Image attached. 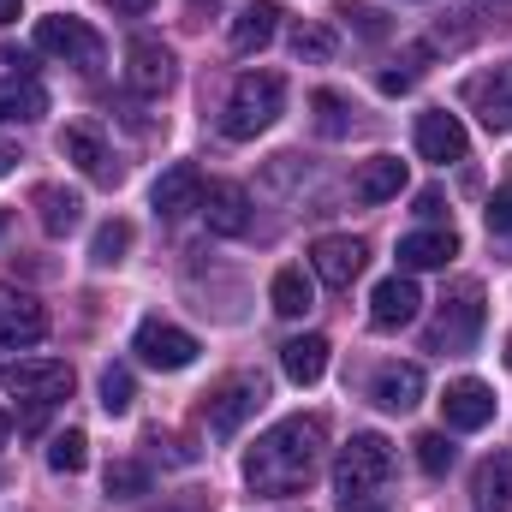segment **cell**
<instances>
[{
	"mask_svg": "<svg viewBox=\"0 0 512 512\" xmlns=\"http://www.w3.org/2000/svg\"><path fill=\"white\" fill-rule=\"evenodd\" d=\"M393 495V441L364 429L340 447V465H334V501L340 512H382Z\"/></svg>",
	"mask_w": 512,
	"mask_h": 512,
	"instance_id": "cell-2",
	"label": "cell"
},
{
	"mask_svg": "<svg viewBox=\"0 0 512 512\" xmlns=\"http://www.w3.org/2000/svg\"><path fill=\"white\" fill-rule=\"evenodd\" d=\"M507 364H512V340H507Z\"/></svg>",
	"mask_w": 512,
	"mask_h": 512,
	"instance_id": "cell-44",
	"label": "cell"
},
{
	"mask_svg": "<svg viewBox=\"0 0 512 512\" xmlns=\"http://www.w3.org/2000/svg\"><path fill=\"white\" fill-rule=\"evenodd\" d=\"M310 108H316V131H322V137H346V131H352V108H346L334 90H316Z\"/></svg>",
	"mask_w": 512,
	"mask_h": 512,
	"instance_id": "cell-32",
	"label": "cell"
},
{
	"mask_svg": "<svg viewBox=\"0 0 512 512\" xmlns=\"http://www.w3.org/2000/svg\"><path fill=\"white\" fill-rule=\"evenodd\" d=\"M280 108H286V78H280V72H245V78L233 84L227 108H221V131H227L233 143H251L256 131H268L280 120Z\"/></svg>",
	"mask_w": 512,
	"mask_h": 512,
	"instance_id": "cell-4",
	"label": "cell"
},
{
	"mask_svg": "<svg viewBox=\"0 0 512 512\" xmlns=\"http://www.w3.org/2000/svg\"><path fill=\"white\" fill-rule=\"evenodd\" d=\"M12 18H24V0H0V24H12Z\"/></svg>",
	"mask_w": 512,
	"mask_h": 512,
	"instance_id": "cell-40",
	"label": "cell"
},
{
	"mask_svg": "<svg viewBox=\"0 0 512 512\" xmlns=\"http://www.w3.org/2000/svg\"><path fill=\"white\" fill-rule=\"evenodd\" d=\"M417 465H423L429 477H447V471H453V441H447V435H417Z\"/></svg>",
	"mask_w": 512,
	"mask_h": 512,
	"instance_id": "cell-34",
	"label": "cell"
},
{
	"mask_svg": "<svg viewBox=\"0 0 512 512\" xmlns=\"http://www.w3.org/2000/svg\"><path fill=\"white\" fill-rule=\"evenodd\" d=\"M280 370H286L298 387H316L322 382V370H328V340H322V334L286 340V346H280Z\"/></svg>",
	"mask_w": 512,
	"mask_h": 512,
	"instance_id": "cell-26",
	"label": "cell"
},
{
	"mask_svg": "<svg viewBox=\"0 0 512 512\" xmlns=\"http://www.w3.org/2000/svg\"><path fill=\"white\" fill-rule=\"evenodd\" d=\"M370 399H376L382 411H411V405L423 399V370H417V364H382L376 382H370Z\"/></svg>",
	"mask_w": 512,
	"mask_h": 512,
	"instance_id": "cell-23",
	"label": "cell"
},
{
	"mask_svg": "<svg viewBox=\"0 0 512 512\" xmlns=\"http://www.w3.org/2000/svg\"><path fill=\"white\" fill-rule=\"evenodd\" d=\"M108 6H114V12H131V18H137V12H149L155 0H108Z\"/></svg>",
	"mask_w": 512,
	"mask_h": 512,
	"instance_id": "cell-39",
	"label": "cell"
},
{
	"mask_svg": "<svg viewBox=\"0 0 512 512\" xmlns=\"http://www.w3.org/2000/svg\"><path fill=\"white\" fill-rule=\"evenodd\" d=\"M268 298H274V310H280V316H304V310L316 304V286L304 280V268H280V274H274V286H268Z\"/></svg>",
	"mask_w": 512,
	"mask_h": 512,
	"instance_id": "cell-27",
	"label": "cell"
},
{
	"mask_svg": "<svg viewBox=\"0 0 512 512\" xmlns=\"http://www.w3.org/2000/svg\"><path fill=\"white\" fill-rule=\"evenodd\" d=\"M483 286L477 280H459L447 298H441V310H435V322H429V352H471L477 346V334H483Z\"/></svg>",
	"mask_w": 512,
	"mask_h": 512,
	"instance_id": "cell-5",
	"label": "cell"
},
{
	"mask_svg": "<svg viewBox=\"0 0 512 512\" xmlns=\"http://www.w3.org/2000/svg\"><path fill=\"white\" fill-rule=\"evenodd\" d=\"M60 155H66L78 173H90L96 185H114V179H120V167H114L108 143L96 137V126H66L60 131Z\"/></svg>",
	"mask_w": 512,
	"mask_h": 512,
	"instance_id": "cell-16",
	"label": "cell"
},
{
	"mask_svg": "<svg viewBox=\"0 0 512 512\" xmlns=\"http://www.w3.org/2000/svg\"><path fill=\"white\" fill-rule=\"evenodd\" d=\"M274 30H280V6H274V0H251V6L233 12L227 42H233V54H256V48L274 42Z\"/></svg>",
	"mask_w": 512,
	"mask_h": 512,
	"instance_id": "cell-20",
	"label": "cell"
},
{
	"mask_svg": "<svg viewBox=\"0 0 512 512\" xmlns=\"http://www.w3.org/2000/svg\"><path fill=\"white\" fill-rule=\"evenodd\" d=\"M36 221H42L48 239H66V233L84 221V197L66 191V185H42V191H36Z\"/></svg>",
	"mask_w": 512,
	"mask_h": 512,
	"instance_id": "cell-24",
	"label": "cell"
},
{
	"mask_svg": "<svg viewBox=\"0 0 512 512\" xmlns=\"http://www.w3.org/2000/svg\"><path fill=\"white\" fill-rule=\"evenodd\" d=\"M161 512H185V507H161Z\"/></svg>",
	"mask_w": 512,
	"mask_h": 512,
	"instance_id": "cell-45",
	"label": "cell"
},
{
	"mask_svg": "<svg viewBox=\"0 0 512 512\" xmlns=\"http://www.w3.org/2000/svg\"><path fill=\"white\" fill-rule=\"evenodd\" d=\"M48 114V90L36 78H0V126H30Z\"/></svg>",
	"mask_w": 512,
	"mask_h": 512,
	"instance_id": "cell-25",
	"label": "cell"
},
{
	"mask_svg": "<svg viewBox=\"0 0 512 512\" xmlns=\"http://www.w3.org/2000/svg\"><path fill=\"white\" fill-rule=\"evenodd\" d=\"M292 54H298V60H316V66L334 60V30H328V24H298V30H292Z\"/></svg>",
	"mask_w": 512,
	"mask_h": 512,
	"instance_id": "cell-31",
	"label": "cell"
},
{
	"mask_svg": "<svg viewBox=\"0 0 512 512\" xmlns=\"http://www.w3.org/2000/svg\"><path fill=\"white\" fill-rule=\"evenodd\" d=\"M131 352H137L149 370H191V364H197V340H191L185 328L161 322V316L137 322V340H131Z\"/></svg>",
	"mask_w": 512,
	"mask_h": 512,
	"instance_id": "cell-8",
	"label": "cell"
},
{
	"mask_svg": "<svg viewBox=\"0 0 512 512\" xmlns=\"http://www.w3.org/2000/svg\"><path fill=\"white\" fill-rule=\"evenodd\" d=\"M471 108H477V120L489 131H512V66H495V72H483V78H471Z\"/></svg>",
	"mask_w": 512,
	"mask_h": 512,
	"instance_id": "cell-17",
	"label": "cell"
},
{
	"mask_svg": "<svg viewBox=\"0 0 512 512\" xmlns=\"http://www.w3.org/2000/svg\"><path fill=\"white\" fill-rule=\"evenodd\" d=\"M12 167H18V149H12V143H0V179H6Z\"/></svg>",
	"mask_w": 512,
	"mask_h": 512,
	"instance_id": "cell-41",
	"label": "cell"
},
{
	"mask_svg": "<svg viewBox=\"0 0 512 512\" xmlns=\"http://www.w3.org/2000/svg\"><path fill=\"white\" fill-rule=\"evenodd\" d=\"M0 233H6V209H0Z\"/></svg>",
	"mask_w": 512,
	"mask_h": 512,
	"instance_id": "cell-43",
	"label": "cell"
},
{
	"mask_svg": "<svg viewBox=\"0 0 512 512\" xmlns=\"http://www.w3.org/2000/svg\"><path fill=\"white\" fill-rule=\"evenodd\" d=\"M364 262H370V245L352 239V233H328V239L310 245V268H316V280L334 286V292H346V286L364 274Z\"/></svg>",
	"mask_w": 512,
	"mask_h": 512,
	"instance_id": "cell-9",
	"label": "cell"
},
{
	"mask_svg": "<svg viewBox=\"0 0 512 512\" xmlns=\"http://www.w3.org/2000/svg\"><path fill=\"white\" fill-rule=\"evenodd\" d=\"M441 417H447V429H459V435L489 429V423H495V387L477 382V376L447 382V393H441Z\"/></svg>",
	"mask_w": 512,
	"mask_h": 512,
	"instance_id": "cell-11",
	"label": "cell"
},
{
	"mask_svg": "<svg viewBox=\"0 0 512 512\" xmlns=\"http://www.w3.org/2000/svg\"><path fill=\"white\" fill-rule=\"evenodd\" d=\"M459 256V233L453 227H423V233H405L399 239V268H447Z\"/></svg>",
	"mask_w": 512,
	"mask_h": 512,
	"instance_id": "cell-18",
	"label": "cell"
},
{
	"mask_svg": "<svg viewBox=\"0 0 512 512\" xmlns=\"http://www.w3.org/2000/svg\"><path fill=\"white\" fill-rule=\"evenodd\" d=\"M48 465H54L60 477H78V471L90 465V441H84V429H66V435H54V441H48Z\"/></svg>",
	"mask_w": 512,
	"mask_h": 512,
	"instance_id": "cell-28",
	"label": "cell"
},
{
	"mask_svg": "<svg viewBox=\"0 0 512 512\" xmlns=\"http://www.w3.org/2000/svg\"><path fill=\"white\" fill-rule=\"evenodd\" d=\"M173 78H179L173 48L155 42V36H131V48H126V84L131 90H137V96H167Z\"/></svg>",
	"mask_w": 512,
	"mask_h": 512,
	"instance_id": "cell-10",
	"label": "cell"
},
{
	"mask_svg": "<svg viewBox=\"0 0 512 512\" xmlns=\"http://www.w3.org/2000/svg\"><path fill=\"white\" fill-rule=\"evenodd\" d=\"M465 149H471V137L459 126V114H447V108H429V114H417V155L423 161H465Z\"/></svg>",
	"mask_w": 512,
	"mask_h": 512,
	"instance_id": "cell-13",
	"label": "cell"
},
{
	"mask_svg": "<svg viewBox=\"0 0 512 512\" xmlns=\"http://www.w3.org/2000/svg\"><path fill=\"white\" fill-rule=\"evenodd\" d=\"M203 167L197 161H173L161 179H155V191H149V203H155V215H167V221H179V215H191V209H203Z\"/></svg>",
	"mask_w": 512,
	"mask_h": 512,
	"instance_id": "cell-12",
	"label": "cell"
},
{
	"mask_svg": "<svg viewBox=\"0 0 512 512\" xmlns=\"http://www.w3.org/2000/svg\"><path fill=\"white\" fill-rule=\"evenodd\" d=\"M126 251H131V221H108V227L90 239V262H96V268L126 262Z\"/></svg>",
	"mask_w": 512,
	"mask_h": 512,
	"instance_id": "cell-29",
	"label": "cell"
},
{
	"mask_svg": "<svg viewBox=\"0 0 512 512\" xmlns=\"http://www.w3.org/2000/svg\"><path fill=\"white\" fill-rule=\"evenodd\" d=\"M471 507L477 512H512V453H489L471 477Z\"/></svg>",
	"mask_w": 512,
	"mask_h": 512,
	"instance_id": "cell-21",
	"label": "cell"
},
{
	"mask_svg": "<svg viewBox=\"0 0 512 512\" xmlns=\"http://www.w3.org/2000/svg\"><path fill=\"white\" fill-rule=\"evenodd\" d=\"M262 399H268L262 376H227V382L203 399V423H209L215 435H239V429H245V417H251Z\"/></svg>",
	"mask_w": 512,
	"mask_h": 512,
	"instance_id": "cell-7",
	"label": "cell"
},
{
	"mask_svg": "<svg viewBox=\"0 0 512 512\" xmlns=\"http://www.w3.org/2000/svg\"><path fill=\"white\" fill-rule=\"evenodd\" d=\"M417 215H441V191H423L417 197Z\"/></svg>",
	"mask_w": 512,
	"mask_h": 512,
	"instance_id": "cell-38",
	"label": "cell"
},
{
	"mask_svg": "<svg viewBox=\"0 0 512 512\" xmlns=\"http://www.w3.org/2000/svg\"><path fill=\"white\" fill-rule=\"evenodd\" d=\"M334 18H346V24H352L358 36H370V42H382V36H387V18L376 12V6H352V0H346Z\"/></svg>",
	"mask_w": 512,
	"mask_h": 512,
	"instance_id": "cell-35",
	"label": "cell"
},
{
	"mask_svg": "<svg viewBox=\"0 0 512 512\" xmlns=\"http://www.w3.org/2000/svg\"><path fill=\"white\" fill-rule=\"evenodd\" d=\"M131 399H137L131 370H126V364H108V370H102V411H108V417H126Z\"/></svg>",
	"mask_w": 512,
	"mask_h": 512,
	"instance_id": "cell-30",
	"label": "cell"
},
{
	"mask_svg": "<svg viewBox=\"0 0 512 512\" xmlns=\"http://www.w3.org/2000/svg\"><path fill=\"white\" fill-rule=\"evenodd\" d=\"M6 429H12V423H6V411H0V447H6Z\"/></svg>",
	"mask_w": 512,
	"mask_h": 512,
	"instance_id": "cell-42",
	"label": "cell"
},
{
	"mask_svg": "<svg viewBox=\"0 0 512 512\" xmlns=\"http://www.w3.org/2000/svg\"><path fill=\"white\" fill-rule=\"evenodd\" d=\"M417 304H423V292H417V280L411 274H387L382 286L370 292V322L393 334V328H405L411 316H417Z\"/></svg>",
	"mask_w": 512,
	"mask_h": 512,
	"instance_id": "cell-15",
	"label": "cell"
},
{
	"mask_svg": "<svg viewBox=\"0 0 512 512\" xmlns=\"http://www.w3.org/2000/svg\"><path fill=\"white\" fill-rule=\"evenodd\" d=\"M322 447H328V423L322 417H280L268 435H256L245 453V483L268 501L304 495L310 477L322 471Z\"/></svg>",
	"mask_w": 512,
	"mask_h": 512,
	"instance_id": "cell-1",
	"label": "cell"
},
{
	"mask_svg": "<svg viewBox=\"0 0 512 512\" xmlns=\"http://www.w3.org/2000/svg\"><path fill=\"white\" fill-rule=\"evenodd\" d=\"M423 60H429V48H411V54H405V72H399V66H393V72H382V90H387V96L411 90V84H417V72H423Z\"/></svg>",
	"mask_w": 512,
	"mask_h": 512,
	"instance_id": "cell-36",
	"label": "cell"
},
{
	"mask_svg": "<svg viewBox=\"0 0 512 512\" xmlns=\"http://www.w3.org/2000/svg\"><path fill=\"white\" fill-rule=\"evenodd\" d=\"M483 215H489V233H512V179L489 197V209H483Z\"/></svg>",
	"mask_w": 512,
	"mask_h": 512,
	"instance_id": "cell-37",
	"label": "cell"
},
{
	"mask_svg": "<svg viewBox=\"0 0 512 512\" xmlns=\"http://www.w3.org/2000/svg\"><path fill=\"white\" fill-rule=\"evenodd\" d=\"M405 191V161L399 155H370L358 173H352V197L358 203H387Z\"/></svg>",
	"mask_w": 512,
	"mask_h": 512,
	"instance_id": "cell-22",
	"label": "cell"
},
{
	"mask_svg": "<svg viewBox=\"0 0 512 512\" xmlns=\"http://www.w3.org/2000/svg\"><path fill=\"white\" fill-rule=\"evenodd\" d=\"M36 48H42V54H60V60L78 66V72H96V66H102V36H96L84 18H42V24H36Z\"/></svg>",
	"mask_w": 512,
	"mask_h": 512,
	"instance_id": "cell-6",
	"label": "cell"
},
{
	"mask_svg": "<svg viewBox=\"0 0 512 512\" xmlns=\"http://www.w3.org/2000/svg\"><path fill=\"white\" fill-rule=\"evenodd\" d=\"M48 334V310L12 286H0V346H36Z\"/></svg>",
	"mask_w": 512,
	"mask_h": 512,
	"instance_id": "cell-14",
	"label": "cell"
},
{
	"mask_svg": "<svg viewBox=\"0 0 512 512\" xmlns=\"http://www.w3.org/2000/svg\"><path fill=\"white\" fill-rule=\"evenodd\" d=\"M203 221H209V233L239 239V233L251 227V197H245L239 185H209V191H203Z\"/></svg>",
	"mask_w": 512,
	"mask_h": 512,
	"instance_id": "cell-19",
	"label": "cell"
},
{
	"mask_svg": "<svg viewBox=\"0 0 512 512\" xmlns=\"http://www.w3.org/2000/svg\"><path fill=\"white\" fill-rule=\"evenodd\" d=\"M108 495H114V501L149 495V471H143L137 459H114V465H108Z\"/></svg>",
	"mask_w": 512,
	"mask_h": 512,
	"instance_id": "cell-33",
	"label": "cell"
},
{
	"mask_svg": "<svg viewBox=\"0 0 512 512\" xmlns=\"http://www.w3.org/2000/svg\"><path fill=\"white\" fill-rule=\"evenodd\" d=\"M0 393L18 399V405H24V429H36L54 405H66V393H72V364H60V358H18V364L0 370Z\"/></svg>",
	"mask_w": 512,
	"mask_h": 512,
	"instance_id": "cell-3",
	"label": "cell"
}]
</instances>
